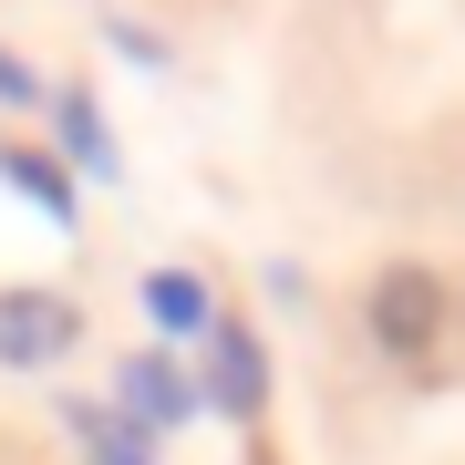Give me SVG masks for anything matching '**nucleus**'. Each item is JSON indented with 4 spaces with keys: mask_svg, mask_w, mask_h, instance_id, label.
I'll return each mask as SVG.
<instances>
[{
    "mask_svg": "<svg viewBox=\"0 0 465 465\" xmlns=\"http://www.w3.org/2000/svg\"><path fill=\"white\" fill-rule=\"evenodd\" d=\"M114 414L134 434H176L186 414H197V382H186L176 351H134V362H114Z\"/></svg>",
    "mask_w": 465,
    "mask_h": 465,
    "instance_id": "obj_1",
    "label": "nucleus"
},
{
    "mask_svg": "<svg viewBox=\"0 0 465 465\" xmlns=\"http://www.w3.org/2000/svg\"><path fill=\"white\" fill-rule=\"evenodd\" d=\"M73 300L63 290H0V362L11 372H42V362H63L73 351Z\"/></svg>",
    "mask_w": 465,
    "mask_h": 465,
    "instance_id": "obj_2",
    "label": "nucleus"
},
{
    "mask_svg": "<svg viewBox=\"0 0 465 465\" xmlns=\"http://www.w3.org/2000/svg\"><path fill=\"white\" fill-rule=\"evenodd\" d=\"M372 331H382V351L424 362V351H434V331H445V290H434L424 269H393V280L372 290Z\"/></svg>",
    "mask_w": 465,
    "mask_h": 465,
    "instance_id": "obj_3",
    "label": "nucleus"
},
{
    "mask_svg": "<svg viewBox=\"0 0 465 465\" xmlns=\"http://www.w3.org/2000/svg\"><path fill=\"white\" fill-rule=\"evenodd\" d=\"M197 403H217V414H259V403H269V362H259V341L238 331V321H217V331H207Z\"/></svg>",
    "mask_w": 465,
    "mask_h": 465,
    "instance_id": "obj_4",
    "label": "nucleus"
},
{
    "mask_svg": "<svg viewBox=\"0 0 465 465\" xmlns=\"http://www.w3.org/2000/svg\"><path fill=\"white\" fill-rule=\"evenodd\" d=\"M63 424L84 434V465H155V434H134L124 414H104V403H73Z\"/></svg>",
    "mask_w": 465,
    "mask_h": 465,
    "instance_id": "obj_5",
    "label": "nucleus"
},
{
    "mask_svg": "<svg viewBox=\"0 0 465 465\" xmlns=\"http://www.w3.org/2000/svg\"><path fill=\"white\" fill-rule=\"evenodd\" d=\"M145 311L166 321V331H217V311H207V280H197V269H155V280H145Z\"/></svg>",
    "mask_w": 465,
    "mask_h": 465,
    "instance_id": "obj_6",
    "label": "nucleus"
},
{
    "mask_svg": "<svg viewBox=\"0 0 465 465\" xmlns=\"http://www.w3.org/2000/svg\"><path fill=\"white\" fill-rule=\"evenodd\" d=\"M52 124H63V145L84 155L94 176H114V134H104V114H94V94H63V104H52Z\"/></svg>",
    "mask_w": 465,
    "mask_h": 465,
    "instance_id": "obj_7",
    "label": "nucleus"
},
{
    "mask_svg": "<svg viewBox=\"0 0 465 465\" xmlns=\"http://www.w3.org/2000/svg\"><path fill=\"white\" fill-rule=\"evenodd\" d=\"M0 176H11V186H21V197H32V207H52V217H73V176L52 166V155H32V145H11V155H0Z\"/></svg>",
    "mask_w": 465,
    "mask_h": 465,
    "instance_id": "obj_8",
    "label": "nucleus"
},
{
    "mask_svg": "<svg viewBox=\"0 0 465 465\" xmlns=\"http://www.w3.org/2000/svg\"><path fill=\"white\" fill-rule=\"evenodd\" d=\"M32 94H42V84H32V73L11 63V52H0V104H32Z\"/></svg>",
    "mask_w": 465,
    "mask_h": 465,
    "instance_id": "obj_9",
    "label": "nucleus"
}]
</instances>
